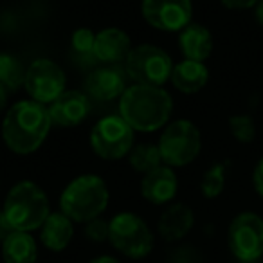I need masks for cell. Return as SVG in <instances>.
<instances>
[{"label": "cell", "mask_w": 263, "mask_h": 263, "mask_svg": "<svg viewBox=\"0 0 263 263\" xmlns=\"http://www.w3.org/2000/svg\"><path fill=\"white\" fill-rule=\"evenodd\" d=\"M177 190H179V179L175 172L166 164L146 173L141 182V195L154 205L172 202L177 195Z\"/></svg>", "instance_id": "obj_14"}, {"label": "cell", "mask_w": 263, "mask_h": 263, "mask_svg": "<svg viewBox=\"0 0 263 263\" xmlns=\"http://www.w3.org/2000/svg\"><path fill=\"white\" fill-rule=\"evenodd\" d=\"M26 80V69L16 56L0 52V88L4 92L18 90Z\"/></svg>", "instance_id": "obj_21"}, {"label": "cell", "mask_w": 263, "mask_h": 263, "mask_svg": "<svg viewBox=\"0 0 263 263\" xmlns=\"http://www.w3.org/2000/svg\"><path fill=\"white\" fill-rule=\"evenodd\" d=\"M51 213L47 193L38 184L22 180L9 190L0 215L13 231L33 233L40 231Z\"/></svg>", "instance_id": "obj_3"}, {"label": "cell", "mask_w": 263, "mask_h": 263, "mask_svg": "<svg viewBox=\"0 0 263 263\" xmlns=\"http://www.w3.org/2000/svg\"><path fill=\"white\" fill-rule=\"evenodd\" d=\"M173 62L164 49L157 45L143 44L130 51L124 70L136 85H150V87H162L166 81L172 80Z\"/></svg>", "instance_id": "obj_7"}, {"label": "cell", "mask_w": 263, "mask_h": 263, "mask_svg": "<svg viewBox=\"0 0 263 263\" xmlns=\"http://www.w3.org/2000/svg\"><path fill=\"white\" fill-rule=\"evenodd\" d=\"M209 70L202 62H193V60H184L173 67L172 83L177 90L184 94H197L208 85Z\"/></svg>", "instance_id": "obj_19"}, {"label": "cell", "mask_w": 263, "mask_h": 263, "mask_svg": "<svg viewBox=\"0 0 263 263\" xmlns=\"http://www.w3.org/2000/svg\"><path fill=\"white\" fill-rule=\"evenodd\" d=\"M108 241L117 252L126 258L143 259L154 251L155 236L146 220L136 213L123 211L110 220Z\"/></svg>", "instance_id": "obj_5"}, {"label": "cell", "mask_w": 263, "mask_h": 263, "mask_svg": "<svg viewBox=\"0 0 263 263\" xmlns=\"http://www.w3.org/2000/svg\"><path fill=\"white\" fill-rule=\"evenodd\" d=\"M252 184H254V190L259 197L263 198V157L258 161L254 172H252Z\"/></svg>", "instance_id": "obj_27"}, {"label": "cell", "mask_w": 263, "mask_h": 263, "mask_svg": "<svg viewBox=\"0 0 263 263\" xmlns=\"http://www.w3.org/2000/svg\"><path fill=\"white\" fill-rule=\"evenodd\" d=\"M136 130L117 114L101 117L90 132V146L98 157L105 161H119L134 148Z\"/></svg>", "instance_id": "obj_8"}, {"label": "cell", "mask_w": 263, "mask_h": 263, "mask_svg": "<svg viewBox=\"0 0 263 263\" xmlns=\"http://www.w3.org/2000/svg\"><path fill=\"white\" fill-rule=\"evenodd\" d=\"M256 6H258V8H256V18H258V22L263 26V0H259Z\"/></svg>", "instance_id": "obj_30"}, {"label": "cell", "mask_w": 263, "mask_h": 263, "mask_svg": "<svg viewBox=\"0 0 263 263\" xmlns=\"http://www.w3.org/2000/svg\"><path fill=\"white\" fill-rule=\"evenodd\" d=\"M94 44H96V34L88 27L76 29L72 33V38H70L72 51L78 56H94Z\"/></svg>", "instance_id": "obj_25"}, {"label": "cell", "mask_w": 263, "mask_h": 263, "mask_svg": "<svg viewBox=\"0 0 263 263\" xmlns=\"http://www.w3.org/2000/svg\"><path fill=\"white\" fill-rule=\"evenodd\" d=\"M52 126L45 105L33 99L18 101L8 110L2 123V139L6 146L18 155L36 152L44 144Z\"/></svg>", "instance_id": "obj_1"}, {"label": "cell", "mask_w": 263, "mask_h": 263, "mask_svg": "<svg viewBox=\"0 0 263 263\" xmlns=\"http://www.w3.org/2000/svg\"><path fill=\"white\" fill-rule=\"evenodd\" d=\"M88 263H123L119 261L117 258H114V256H108V254H103V256H98V258L90 259Z\"/></svg>", "instance_id": "obj_29"}, {"label": "cell", "mask_w": 263, "mask_h": 263, "mask_svg": "<svg viewBox=\"0 0 263 263\" xmlns=\"http://www.w3.org/2000/svg\"><path fill=\"white\" fill-rule=\"evenodd\" d=\"M126 70L116 63V65H105L94 69L85 80V90L87 96L98 101H112L121 98L126 90Z\"/></svg>", "instance_id": "obj_12"}, {"label": "cell", "mask_w": 263, "mask_h": 263, "mask_svg": "<svg viewBox=\"0 0 263 263\" xmlns=\"http://www.w3.org/2000/svg\"><path fill=\"white\" fill-rule=\"evenodd\" d=\"M52 124L62 128L78 126L90 112V101L85 92L65 90L47 106Z\"/></svg>", "instance_id": "obj_13"}, {"label": "cell", "mask_w": 263, "mask_h": 263, "mask_svg": "<svg viewBox=\"0 0 263 263\" xmlns=\"http://www.w3.org/2000/svg\"><path fill=\"white\" fill-rule=\"evenodd\" d=\"M195 226V213L186 204H172L166 208L157 223V231L164 241H180Z\"/></svg>", "instance_id": "obj_16"}, {"label": "cell", "mask_w": 263, "mask_h": 263, "mask_svg": "<svg viewBox=\"0 0 263 263\" xmlns=\"http://www.w3.org/2000/svg\"><path fill=\"white\" fill-rule=\"evenodd\" d=\"M141 11L144 20L155 29L180 33L191 24L193 4L191 0H143Z\"/></svg>", "instance_id": "obj_11"}, {"label": "cell", "mask_w": 263, "mask_h": 263, "mask_svg": "<svg viewBox=\"0 0 263 263\" xmlns=\"http://www.w3.org/2000/svg\"><path fill=\"white\" fill-rule=\"evenodd\" d=\"M85 234L90 241L94 243H103V241H108V234H110V222L99 218H94L90 222L85 223Z\"/></svg>", "instance_id": "obj_26"}, {"label": "cell", "mask_w": 263, "mask_h": 263, "mask_svg": "<svg viewBox=\"0 0 263 263\" xmlns=\"http://www.w3.org/2000/svg\"><path fill=\"white\" fill-rule=\"evenodd\" d=\"M132 51V40L123 29L108 27L96 34L94 44V58L106 65L126 62Z\"/></svg>", "instance_id": "obj_15"}, {"label": "cell", "mask_w": 263, "mask_h": 263, "mask_svg": "<svg viewBox=\"0 0 263 263\" xmlns=\"http://www.w3.org/2000/svg\"><path fill=\"white\" fill-rule=\"evenodd\" d=\"M227 9H249L256 6L259 0H220Z\"/></svg>", "instance_id": "obj_28"}, {"label": "cell", "mask_w": 263, "mask_h": 263, "mask_svg": "<svg viewBox=\"0 0 263 263\" xmlns=\"http://www.w3.org/2000/svg\"><path fill=\"white\" fill-rule=\"evenodd\" d=\"M108 200V187L101 177L80 175L63 190L60 197V211L74 223H87L105 213Z\"/></svg>", "instance_id": "obj_4"}, {"label": "cell", "mask_w": 263, "mask_h": 263, "mask_svg": "<svg viewBox=\"0 0 263 263\" xmlns=\"http://www.w3.org/2000/svg\"><path fill=\"white\" fill-rule=\"evenodd\" d=\"M74 236V222L62 211L51 213L40 227V241L52 252H62L69 247Z\"/></svg>", "instance_id": "obj_17"}, {"label": "cell", "mask_w": 263, "mask_h": 263, "mask_svg": "<svg viewBox=\"0 0 263 263\" xmlns=\"http://www.w3.org/2000/svg\"><path fill=\"white\" fill-rule=\"evenodd\" d=\"M128 159H130L132 168L139 173H144V175L164 164L157 144H137L132 148Z\"/></svg>", "instance_id": "obj_22"}, {"label": "cell", "mask_w": 263, "mask_h": 263, "mask_svg": "<svg viewBox=\"0 0 263 263\" xmlns=\"http://www.w3.org/2000/svg\"><path fill=\"white\" fill-rule=\"evenodd\" d=\"M229 130L233 137L240 143L247 144L252 143L256 137V124L254 119L247 114H238V116L229 117Z\"/></svg>", "instance_id": "obj_24"}, {"label": "cell", "mask_w": 263, "mask_h": 263, "mask_svg": "<svg viewBox=\"0 0 263 263\" xmlns=\"http://www.w3.org/2000/svg\"><path fill=\"white\" fill-rule=\"evenodd\" d=\"M226 187V164H215L204 173L200 182L202 195L205 198H216Z\"/></svg>", "instance_id": "obj_23"}, {"label": "cell", "mask_w": 263, "mask_h": 263, "mask_svg": "<svg viewBox=\"0 0 263 263\" xmlns=\"http://www.w3.org/2000/svg\"><path fill=\"white\" fill-rule=\"evenodd\" d=\"M172 112L173 99L162 87L132 85L119 98V116L143 134L166 126Z\"/></svg>", "instance_id": "obj_2"}, {"label": "cell", "mask_w": 263, "mask_h": 263, "mask_svg": "<svg viewBox=\"0 0 263 263\" xmlns=\"http://www.w3.org/2000/svg\"><path fill=\"white\" fill-rule=\"evenodd\" d=\"M162 162L170 168L187 166L198 157L202 150L200 130L187 119H177L166 126L159 139Z\"/></svg>", "instance_id": "obj_6"}, {"label": "cell", "mask_w": 263, "mask_h": 263, "mask_svg": "<svg viewBox=\"0 0 263 263\" xmlns=\"http://www.w3.org/2000/svg\"><path fill=\"white\" fill-rule=\"evenodd\" d=\"M2 259L4 263H36L38 243L31 233L13 231L2 241Z\"/></svg>", "instance_id": "obj_20"}, {"label": "cell", "mask_w": 263, "mask_h": 263, "mask_svg": "<svg viewBox=\"0 0 263 263\" xmlns=\"http://www.w3.org/2000/svg\"><path fill=\"white\" fill-rule=\"evenodd\" d=\"M6 98H8V92H4L2 88H0V112L6 108V101H8Z\"/></svg>", "instance_id": "obj_31"}, {"label": "cell", "mask_w": 263, "mask_h": 263, "mask_svg": "<svg viewBox=\"0 0 263 263\" xmlns=\"http://www.w3.org/2000/svg\"><path fill=\"white\" fill-rule=\"evenodd\" d=\"M179 45L186 60L204 63L213 52V36L208 27L200 24H190L180 31Z\"/></svg>", "instance_id": "obj_18"}, {"label": "cell", "mask_w": 263, "mask_h": 263, "mask_svg": "<svg viewBox=\"0 0 263 263\" xmlns=\"http://www.w3.org/2000/svg\"><path fill=\"white\" fill-rule=\"evenodd\" d=\"M65 83L67 78L62 67L47 58L34 60L27 67L24 80V87L31 99L42 105H51L62 92H65Z\"/></svg>", "instance_id": "obj_10"}, {"label": "cell", "mask_w": 263, "mask_h": 263, "mask_svg": "<svg viewBox=\"0 0 263 263\" xmlns=\"http://www.w3.org/2000/svg\"><path fill=\"white\" fill-rule=\"evenodd\" d=\"M227 245L240 263H256L263 258V218L258 213L236 215L227 229Z\"/></svg>", "instance_id": "obj_9"}]
</instances>
